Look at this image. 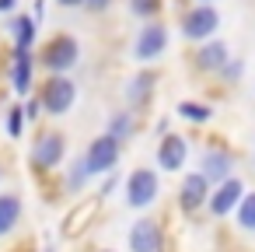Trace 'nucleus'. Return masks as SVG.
Masks as SVG:
<instances>
[{
    "instance_id": "473e14b6",
    "label": "nucleus",
    "mask_w": 255,
    "mask_h": 252,
    "mask_svg": "<svg viewBox=\"0 0 255 252\" xmlns=\"http://www.w3.org/2000/svg\"><path fill=\"white\" fill-rule=\"evenodd\" d=\"M42 252H56V249H53V242H46V249H42Z\"/></svg>"
},
{
    "instance_id": "dca6fc26",
    "label": "nucleus",
    "mask_w": 255,
    "mask_h": 252,
    "mask_svg": "<svg viewBox=\"0 0 255 252\" xmlns=\"http://www.w3.org/2000/svg\"><path fill=\"white\" fill-rule=\"evenodd\" d=\"M7 39L11 49H35L39 42V21L25 11V14H11L7 18Z\"/></svg>"
},
{
    "instance_id": "c85d7f7f",
    "label": "nucleus",
    "mask_w": 255,
    "mask_h": 252,
    "mask_svg": "<svg viewBox=\"0 0 255 252\" xmlns=\"http://www.w3.org/2000/svg\"><path fill=\"white\" fill-rule=\"evenodd\" d=\"M32 18L42 25V18H46V0H35V4H32Z\"/></svg>"
},
{
    "instance_id": "2eb2a0df",
    "label": "nucleus",
    "mask_w": 255,
    "mask_h": 252,
    "mask_svg": "<svg viewBox=\"0 0 255 252\" xmlns=\"http://www.w3.org/2000/svg\"><path fill=\"white\" fill-rule=\"evenodd\" d=\"M129 252H164V231H161V221L154 217H136L129 224Z\"/></svg>"
},
{
    "instance_id": "20e7f679",
    "label": "nucleus",
    "mask_w": 255,
    "mask_h": 252,
    "mask_svg": "<svg viewBox=\"0 0 255 252\" xmlns=\"http://www.w3.org/2000/svg\"><path fill=\"white\" fill-rule=\"evenodd\" d=\"M224 28V18L217 11V4H189L178 18V35L189 46H199L206 39H217Z\"/></svg>"
},
{
    "instance_id": "72a5a7b5",
    "label": "nucleus",
    "mask_w": 255,
    "mask_h": 252,
    "mask_svg": "<svg viewBox=\"0 0 255 252\" xmlns=\"http://www.w3.org/2000/svg\"><path fill=\"white\" fill-rule=\"evenodd\" d=\"M192 4H217V0H192Z\"/></svg>"
},
{
    "instance_id": "39448f33",
    "label": "nucleus",
    "mask_w": 255,
    "mask_h": 252,
    "mask_svg": "<svg viewBox=\"0 0 255 252\" xmlns=\"http://www.w3.org/2000/svg\"><path fill=\"white\" fill-rule=\"evenodd\" d=\"M81 63V42L70 32H56L42 42L39 49V67L46 74H70Z\"/></svg>"
},
{
    "instance_id": "4be33fe9",
    "label": "nucleus",
    "mask_w": 255,
    "mask_h": 252,
    "mask_svg": "<svg viewBox=\"0 0 255 252\" xmlns=\"http://www.w3.org/2000/svg\"><path fill=\"white\" fill-rule=\"evenodd\" d=\"M4 133H7V140H21L25 137V126H28V119H25V112H21V102H14V105H7L4 112Z\"/></svg>"
},
{
    "instance_id": "393cba45",
    "label": "nucleus",
    "mask_w": 255,
    "mask_h": 252,
    "mask_svg": "<svg viewBox=\"0 0 255 252\" xmlns=\"http://www.w3.org/2000/svg\"><path fill=\"white\" fill-rule=\"evenodd\" d=\"M217 77H220L224 84H241V77H245V60H241V56H231Z\"/></svg>"
},
{
    "instance_id": "aec40b11",
    "label": "nucleus",
    "mask_w": 255,
    "mask_h": 252,
    "mask_svg": "<svg viewBox=\"0 0 255 252\" xmlns=\"http://www.w3.org/2000/svg\"><path fill=\"white\" fill-rule=\"evenodd\" d=\"M105 133L126 144V140L136 133V109H129V105H126V109L109 112V119H105Z\"/></svg>"
},
{
    "instance_id": "9b49d317",
    "label": "nucleus",
    "mask_w": 255,
    "mask_h": 252,
    "mask_svg": "<svg viewBox=\"0 0 255 252\" xmlns=\"http://www.w3.org/2000/svg\"><path fill=\"white\" fill-rule=\"evenodd\" d=\"M245 193H248V186H245V179H241V175H231V179L217 182V186L210 189V200H206L210 217H217V221L231 217V214L238 210V203H241V196H245Z\"/></svg>"
},
{
    "instance_id": "b1692460",
    "label": "nucleus",
    "mask_w": 255,
    "mask_h": 252,
    "mask_svg": "<svg viewBox=\"0 0 255 252\" xmlns=\"http://www.w3.org/2000/svg\"><path fill=\"white\" fill-rule=\"evenodd\" d=\"M126 7L140 21H157L164 14V0H126Z\"/></svg>"
},
{
    "instance_id": "6e6552de",
    "label": "nucleus",
    "mask_w": 255,
    "mask_h": 252,
    "mask_svg": "<svg viewBox=\"0 0 255 252\" xmlns=\"http://www.w3.org/2000/svg\"><path fill=\"white\" fill-rule=\"evenodd\" d=\"M189 154H192V140H189L185 133L168 130L164 137H157V147H154L157 172H164V175H178V172H185Z\"/></svg>"
},
{
    "instance_id": "9d476101",
    "label": "nucleus",
    "mask_w": 255,
    "mask_h": 252,
    "mask_svg": "<svg viewBox=\"0 0 255 252\" xmlns=\"http://www.w3.org/2000/svg\"><path fill=\"white\" fill-rule=\"evenodd\" d=\"M35 67H39V53L35 49H11L7 81H11V91L18 98H28L35 91Z\"/></svg>"
},
{
    "instance_id": "6ab92c4d",
    "label": "nucleus",
    "mask_w": 255,
    "mask_h": 252,
    "mask_svg": "<svg viewBox=\"0 0 255 252\" xmlns=\"http://www.w3.org/2000/svg\"><path fill=\"white\" fill-rule=\"evenodd\" d=\"M175 116H178L182 123H189V126H206V123L213 119V105L203 102V98H182V102L175 105Z\"/></svg>"
},
{
    "instance_id": "ddd939ff",
    "label": "nucleus",
    "mask_w": 255,
    "mask_h": 252,
    "mask_svg": "<svg viewBox=\"0 0 255 252\" xmlns=\"http://www.w3.org/2000/svg\"><path fill=\"white\" fill-rule=\"evenodd\" d=\"M154 91H157V70H154V67H140V70L126 81L123 98H126V105H129V109L143 112V109L154 102Z\"/></svg>"
},
{
    "instance_id": "f03ea898",
    "label": "nucleus",
    "mask_w": 255,
    "mask_h": 252,
    "mask_svg": "<svg viewBox=\"0 0 255 252\" xmlns=\"http://www.w3.org/2000/svg\"><path fill=\"white\" fill-rule=\"evenodd\" d=\"M171 46V28L157 18V21H140L133 42H129V56L136 60V67H154L157 60H164Z\"/></svg>"
},
{
    "instance_id": "f8f14e48",
    "label": "nucleus",
    "mask_w": 255,
    "mask_h": 252,
    "mask_svg": "<svg viewBox=\"0 0 255 252\" xmlns=\"http://www.w3.org/2000/svg\"><path fill=\"white\" fill-rule=\"evenodd\" d=\"M231 56H234V53H231V42L217 35V39L199 42L189 63H192V70H196V74H206V77H210V74H220V70H224V63H227Z\"/></svg>"
},
{
    "instance_id": "423d86ee",
    "label": "nucleus",
    "mask_w": 255,
    "mask_h": 252,
    "mask_svg": "<svg viewBox=\"0 0 255 252\" xmlns=\"http://www.w3.org/2000/svg\"><path fill=\"white\" fill-rule=\"evenodd\" d=\"M161 196V172L157 168H147V165H136L126 179H123V200L129 210H147L154 207Z\"/></svg>"
},
{
    "instance_id": "2f4dec72",
    "label": "nucleus",
    "mask_w": 255,
    "mask_h": 252,
    "mask_svg": "<svg viewBox=\"0 0 255 252\" xmlns=\"http://www.w3.org/2000/svg\"><path fill=\"white\" fill-rule=\"evenodd\" d=\"M168 130H171V123H168V116H161V119L154 123V133H157V137H164Z\"/></svg>"
},
{
    "instance_id": "c756f323",
    "label": "nucleus",
    "mask_w": 255,
    "mask_h": 252,
    "mask_svg": "<svg viewBox=\"0 0 255 252\" xmlns=\"http://www.w3.org/2000/svg\"><path fill=\"white\" fill-rule=\"evenodd\" d=\"M18 11V0H0V14H4V18H11Z\"/></svg>"
},
{
    "instance_id": "7c9ffc66",
    "label": "nucleus",
    "mask_w": 255,
    "mask_h": 252,
    "mask_svg": "<svg viewBox=\"0 0 255 252\" xmlns=\"http://www.w3.org/2000/svg\"><path fill=\"white\" fill-rule=\"evenodd\" d=\"M56 7H63V11H77V7H84V0H56Z\"/></svg>"
},
{
    "instance_id": "c9c22d12",
    "label": "nucleus",
    "mask_w": 255,
    "mask_h": 252,
    "mask_svg": "<svg viewBox=\"0 0 255 252\" xmlns=\"http://www.w3.org/2000/svg\"><path fill=\"white\" fill-rule=\"evenodd\" d=\"M0 175H4V168H0Z\"/></svg>"
},
{
    "instance_id": "7ed1b4c3",
    "label": "nucleus",
    "mask_w": 255,
    "mask_h": 252,
    "mask_svg": "<svg viewBox=\"0 0 255 252\" xmlns=\"http://www.w3.org/2000/svg\"><path fill=\"white\" fill-rule=\"evenodd\" d=\"M35 95H39L42 112L49 119H63L77 105V81L70 74H46V81L35 84Z\"/></svg>"
},
{
    "instance_id": "1a4fd4ad",
    "label": "nucleus",
    "mask_w": 255,
    "mask_h": 252,
    "mask_svg": "<svg viewBox=\"0 0 255 252\" xmlns=\"http://www.w3.org/2000/svg\"><path fill=\"white\" fill-rule=\"evenodd\" d=\"M234 168H238V154H234L224 140H213V144H206V147L199 151V165H196V172H203V175L210 179V186L231 179Z\"/></svg>"
},
{
    "instance_id": "cd10ccee",
    "label": "nucleus",
    "mask_w": 255,
    "mask_h": 252,
    "mask_svg": "<svg viewBox=\"0 0 255 252\" xmlns=\"http://www.w3.org/2000/svg\"><path fill=\"white\" fill-rule=\"evenodd\" d=\"M119 182H123L119 168H116V172H109V175H105V182H102V189H98V196H102V200H105V196H112V193L119 189Z\"/></svg>"
},
{
    "instance_id": "f704fd0d",
    "label": "nucleus",
    "mask_w": 255,
    "mask_h": 252,
    "mask_svg": "<svg viewBox=\"0 0 255 252\" xmlns=\"http://www.w3.org/2000/svg\"><path fill=\"white\" fill-rule=\"evenodd\" d=\"M98 252H112V249H98Z\"/></svg>"
},
{
    "instance_id": "5701e85b",
    "label": "nucleus",
    "mask_w": 255,
    "mask_h": 252,
    "mask_svg": "<svg viewBox=\"0 0 255 252\" xmlns=\"http://www.w3.org/2000/svg\"><path fill=\"white\" fill-rule=\"evenodd\" d=\"M234 221H238L241 231L255 235V189H248V193L241 196V203H238V210H234Z\"/></svg>"
},
{
    "instance_id": "a211bd4d",
    "label": "nucleus",
    "mask_w": 255,
    "mask_h": 252,
    "mask_svg": "<svg viewBox=\"0 0 255 252\" xmlns=\"http://www.w3.org/2000/svg\"><path fill=\"white\" fill-rule=\"evenodd\" d=\"M102 203H105L102 196H88V200H81V203L67 214V221H63V235H67V238H77V235L88 228V221L98 214V207H102Z\"/></svg>"
},
{
    "instance_id": "f3484780",
    "label": "nucleus",
    "mask_w": 255,
    "mask_h": 252,
    "mask_svg": "<svg viewBox=\"0 0 255 252\" xmlns=\"http://www.w3.org/2000/svg\"><path fill=\"white\" fill-rule=\"evenodd\" d=\"M21 214H25V200H21V193L4 189V193H0V238L14 235V228L21 224Z\"/></svg>"
},
{
    "instance_id": "0eeeda50",
    "label": "nucleus",
    "mask_w": 255,
    "mask_h": 252,
    "mask_svg": "<svg viewBox=\"0 0 255 252\" xmlns=\"http://www.w3.org/2000/svg\"><path fill=\"white\" fill-rule=\"evenodd\" d=\"M81 158H84V165H88V172L98 179H105L109 172H116L119 168V158H123V140H116V137H109L105 130L98 133V137H91L88 140V147L81 151Z\"/></svg>"
},
{
    "instance_id": "f257e3e1",
    "label": "nucleus",
    "mask_w": 255,
    "mask_h": 252,
    "mask_svg": "<svg viewBox=\"0 0 255 252\" xmlns=\"http://www.w3.org/2000/svg\"><path fill=\"white\" fill-rule=\"evenodd\" d=\"M67 133L63 130H39L32 147H28V168L35 172V179H46L53 172L63 168L67 161Z\"/></svg>"
},
{
    "instance_id": "a878e982",
    "label": "nucleus",
    "mask_w": 255,
    "mask_h": 252,
    "mask_svg": "<svg viewBox=\"0 0 255 252\" xmlns=\"http://www.w3.org/2000/svg\"><path fill=\"white\" fill-rule=\"evenodd\" d=\"M21 112H25L28 126H32V123H39V119L46 116V112H42V102H39V95H35V91H32L28 98H21Z\"/></svg>"
},
{
    "instance_id": "4468645a",
    "label": "nucleus",
    "mask_w": 255,
    "mask_h": 252,
    "mask_svg": "<svg viewBox=\"0 0 255 252\" xmlns=\"http://www.w3.org/2000/svg\"><path fill=\"white\" fill-rule=\"evenodd\" d=\"M210 179L203 172H185L182 182H178V207L185 214H199L206 210V200H210Z\"/></svg>"
},
{
    "instance_id": "412c9836",
    "label": "nucleus",
    "mask_w": 255,
    "mask_h": 252,
    "mask_svg": "<svg viewBox=\"0 0 255 252\" xmlns=\"http://www.w3.org/2000/svg\"><path fill=\"white\" fill-rule=\"evenodd\" d=\"M91 179H95V175L88 172V165H84V158H81V154L63 168V189H67V193H74V196H77V193H84Z\"/></svg>"
},
{
    "instance_id": "bb28decb",
    "label": "nucleus",
    "mask_w": 255,
    "mask_h": 252,
    "mask_svg": "<svg viewBox=\"0 0 255 252\" xmlns=\"http://www.w3.org/2000/svg\"><path fill=\"white\" fill-rule=\"evenodd\" d=\"M116 4H119V0H84V11L88 14H109Z\"/></svg>"
}]
</instances>
